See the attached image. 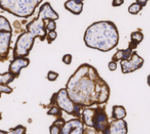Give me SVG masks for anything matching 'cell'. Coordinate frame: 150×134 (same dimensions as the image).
Returning <instances> with one entry per match:
<instances>
[{"instance_id":"cell-15","label":"cell","mask_w":150,"mask_h":134,"mask_svg":"<svg viewBox=\"0 0 150 134\" xmlns=\"http://www.w3.org/2000/svg\"><path fill=\"white\" fill-rule=\"evenodd\" d=\"M64 6L67 11H69L76 16H78L83 11L84 3L79 1V0H67L65 2Z\"/></svg>"},{"instance_id":"cell-21","label":"cell","mask_w":150,"mask_h":134,"mask_svg":"<svg viewBox=\"0 0 150 134\" xmlns=\"http://www.w3.org/2000/svg\"><path fill=\"white\" fill-rule=\"evenodd\" d=\"M131 37V42H134L136 43L137 44H139L142 41H143V39H144V35L141 32H133L130 35Z\"/></svg>"},{"instance_id":"cell-26","label":"cell","mask_w":150,"mask_h":134,"mask_svg":"<svg viewBox=\"0 0 150 134\" xmlns=\"http://www.w3.org/2000/svg\"><path fill=\"white\" fill-rule=\"evenodd\" d=\"M58 77H59V73H57L55 71H49L48 72L47 78L50 80V81H55V80H57Z\"/></svg>"},{"instance_id":"cell-13","label":"cell","mask_w":150,"mask_h":134,"mask_svg":"<svg viewBox=\"0 0 150 134\" xmlns=\"http://www.w3.org/2000/svg\"><path fill=\"white\" fill-rule=\"evenodd\" d=\"M37 17L42 20H53V21H56L59 18V15L54 11V9L52 8V6L49 2L44 3L40 6Z\"/></svg>"},{"instance_id":"cell-30","label":"cell","mask_w":150,"mask_h":134,"mask_svg":"<svg viewBox=\"0 0 150 134\" xmlns=\"http://www.w3.org/2000/svg\"><path fill=\"white\" fill-rule=\"evenodd\" d=\"M123 3H124V0H112V6L114 7L120 6Z\"/></svg>"},{"instance_id":"cell-5","label":"cell","mask_w":150,"mask_h":134,"mask_svg":"<svg viewBox=\"0 0 150 134\" xmlns=\"http://www.w3.org/2000/svg\"><path fill=\"white\" fill-rule=\"evenodd\" d=\"M50 105H57L62 112H66L67 114L73 115L79 119L82 110L85 108V107L76 104L69 98L66 88H61L59 92L53 94L50 99Z\"/></svg>"},{"instance_id":"cell-11","label":"cell","mask_w":150,"mask_h":134,"mask_svg":"<svg viewBox=\"0 0 150 134\" xmlns=\"http://www.w3.org/2000/svg\"><path fill=\"white\" fill-rule=\"evenodd\" d=\"M29 64L30 60L28 58H16L10 62L8 72L15 78H17L20 75L21 70L27 68Z\"/></svg>"},{"instance_id":"cell-6","label":"cell","mask_w":150,"mask_h":134,"mask_svg":"<svg viewBox=\"0 0 150 134\" xmlns=\"http://www.w3.org/2000/svg\"><path fill=\"white\" fill-rule=\"evenodd\" d=\"M35 38L28 32L22 33L17 38L13 50V58H27L30 54Z\"/></svg>"},{"instance_id":"cell-10","label":"cell","mask_w":150,"mask_h":134,"mask_svg":"<svg viewBox=\"0 0 150 134\" xmlns=\"http://www.w3.org/2000/svg\"><path fill=\"white\" fill-rule=\"evenodd\" d=\"M12 33L0 32V61H6L9 58Z\"/></svg>"},{"instance_id":"cell-29","label":"cell","mask_w":150,"mask_h":134,"mask_svg":"<svg viewBox=\"0 0 150 134\" xmlns=\"http://www.w3.org/2000/svg\"><path fill=\"white\" fill-rule=\"evenodd\" d=\"M108 68L111 71H114L117 69V62H114V61H110L108 64Z\"/></svg>"},{"instance_id":"cell-20","label":"cell","mask_w":150,"mask_h":134,"mask_svg":"<svg viewBox=\"0 0 150 134\" xmlns=\"http://www.w3.org/2000/svg\"><path fill=\"white\" fill-rule=\"evenodd\" d=\"M47 114L59 118V117H62V111L57 105H51V108L49 109V111L47 112Z\"/></svg>"},{"instance_id":"cell-18","label":"cell","mask_w":150,"mask_h":134,"mask_svg":"<svg viewBox=\"0 0 150 134\" xmlns=\"http://www.w3.org/2000/svg\"><path fill=\"white\" fill-rule=\"evenodd\" d=\"M65 122H66V121L62 117L57 118V120L50 127V134H59L61 127L63 126Z\"/></svg>"},{"instance_id":"cell-9","label":"cell","mask_w":150,"mask_h":134,"mask_svg":"<svg viewBox=\"0 0 150 134\" xmlns=\"http://www.w3.org/2000/svg\"><path fill=\"white\" fill-rule=\"evenodd\" d=\"M84 124L79 118H74L65 122L59 134H83Z\"/></svg>"},{"instance_id":"cell-24","label":"cell","mask_w":150,"mask_h":134,"mask_svg":"<svg viewBox=\"0 0 150 134\" xmlns=\"http://www.w3.org/2000/svg\"><path fill=\"white\" fill-rule=\"evenodd\" d=\"M45 26H46L47 32L55 31L56 27H57L55 21H53V20H45Z\"/></svg>"},{"instance_id":"cell-23","label":"cell","mask_w":150,"mask_h":134,"mask_svg":"<svg viewBox=\"0 0 150 134\" xmlns=\"http://www.w3.org/2000/svg\"><path fill=\"white\" fill-rule=\"evenodd\" d=\"M142 10V6L137 3H133L129 6V13L131 15H137Z\"/></svg>"},{"instance_id":"cell-33","label":"cell","mask_w":150,"mask_h":134,"mask_svg":"<svg viewBox=\"0 0 150 134\" xmlns=\"http://www.w3.org/2000/svg\"><path fill=\"white\" fill-rule=\"evenodd\" d=\"M0 134H7V131H6V130H0Z\"/></svg>"},{"instance_id":"cell-25","label":"cell","mask_w":150,"mask_h":134,"mask_svg":"<svg viewBox=\"0 0 150 134\" xmlns=\"http://www.w3.org/2000/svg\"><path fill=\"white\" fill-rule=\"evenodd\" d=\"M57 38V33L56 31H50L47 33L46 39L48 40V43H51L53 41H55V39Z\"/></svg>"},{"instance_id":"cell-7","label":"cell","mask_w":150,"mask_h":134,"mask_svg":"<svg viewBox=\"0 0 150 134\" xmlns=\"http://www.w3.org/2000/svg\"><path fill=\"white\" fill-rule=\"evenodd\" d=\"M26 30L34 38L38 37L42 42L46 40L48 32L46 30V26H45V20H42L38 17L34 18L33 21L27 23Z\"/></svg>"},{"instance_id":"cell-17","label":"cell","mask_w":150,"mask_h":134,"mask_svg":"<svg viewBox=\"0 0 150 134\" xmlns=\"http://www.w3.org/2000/svg\"><path fill=\"white\" fill-rule=\"evenodd\" d=\"M127 115V112L125 107L122 105H113L112 111V118L113 120H120L124 119Z\"/></svg>"},{"instance_id":"cell-34","label":"cell","mask_w":150,"mask_h":134,"mask_svg":"<svg viewBox=\"0 0 150 134\" xmlns=\"http://www.w3.org/2000/svg\"><path fill=\"white\" fill-rule=\"evenodd\" d=\"M1 120H2V113L0 112V121H1Z\"/></svg>"},{"instance_id":"cell-4","label":"cell","mask_w":150,"mask_h":134,"mask_svg":"<svg viewBox=\"0 0 150 134\" xmlns=\"http://www.w3.org/2000/svg\"><path fill=\"white\" fill-rule=\"evenodd\" d=\"M42 0H0V8L20 18H28Z\"/></svg>"},{"instance_id":"cell-28","label":"cell","mask_w":150,"mask_h":134,"mask_svg":"<svg viewBox=\"0 0 150 134\" xmlns=\"http://www.w3.org/2000/svg\"><path fill=\"white\" fill-rule=\"evenodd\" d=\"M72 55L71 54H66L63 56L62 58V61L63 63H65L66 65H70L71 62H72Z\"/></svg>"},{"instance_id":"cell-27","label":"cell","mask_w":150,"mask_h":134,"mask_svg":"<svg viewBox=\"0 0 150 134\" xmlns=\"http://www.w3.org/2000/svg\"><path fill=\"white\" fill-rule=\"evenodd\" d=\"M100 131L94 130L93 128L91 127H84V130H83V134H99Z\"/></svg>"},{"instance_id":"cell-8","label":"cell","mask_w":150,"mask_h":134,"mask_svg":"<svg viewBox=\"0 0 150 134\" xmlns=\"http://www.w3.org/2000/svg\"><path fill=\"white\" fill-rule=\"evenodd\" d=\"M144 64V60L138 54V52L133 51L131 57L126 60H120L121 72L123 74L132 73L139 69Z\"/></svg>"},{"instance_id":"cell-16","label":"cell","mask_w":150,"mask_h":134,"mask_svg":"<svg viewBox=\"0 0 150 134\" xmlns=\"http://www.w3.org/2000/svg\"><path fill=\"white\" fill-rule=\"evenodd\" d=\"M133 50L129 48L125 49V50H118L116 51L115 54L112 56V61L117 62V61H120V60H129L131 57Z\"/></svg>"},{"instance_id":"cell-22","label":"cell","mask_w":150,"mask_h":134,"mask_svg":"<svg viewBox=\"0 0 150 134\" xmlns=\"http://www.w3.org/2000/svg\"><path fill=\"white\" fill-rule=\"evenodd\" d=\"M7 134H26V128L23 125H17L7 131Z\"/></svg>"},{"instance_id":"cell-36","label":"cell","mask_w":150,"mask_h":134,"mask_svg":"<svg viewBox=\"0 0 150 134\" xmlns=\"http://www.w3.org/2000/svg\"><path fill=\"white\" fill-rule=\"evenodd\" d=\"M99 134H103V133H102V132H100V133H99Z\"/></svg>"},{"instance_id":"cell-14","label":"cell","mask_w":150,"mask_h":134,"mask_svg":"<svg viewBox=\"0 0 150 134\" xmlns=\"http://www.w3.org/2000/svg\"><path fill=\"white\" fill-rule=\"evenodd\" d=\"M15 79L16 78L8 71L4 74H0V97L2 94H11L13 92V88L9 86V84Z\"/></svg>"},{"instance_id":"cell-3","label":"cell","mask_w":150,"mask_h":134,"mask_svg":"<svg viewBox=\"0 0 150 134\" xmlns=\"http://www.w3.org/2000/svg\"><path fill=\"white\" fill-rule=\"evenodd\" d=\"M80 120L84 125L91 127L103 134H106L109 128V117L106 113L105 107L95 105V107H85L81 112Z\"/></svg>"},{"instance_id":"cell-19","label":"cell","mask_w":150,"mask_h":134,"mask_svg":"<svg viewBox=\"0 0 150 134\" xmlns=\"http://www.w3.org/2000/svg\"><path fill=\"white\" fill-rule=\"evenodd\" d=\"M0 32L12 33V27L9 21L2 16H0Z\"/></svg>"},{"instance_id":"cell-32","label":"cell","mask_w":150,"mask_h":134,"mask_svg":"<svg viewBox=\"0 0 150 134\" xmlns=\"http://www.w3.org/2000/svg\"><path fill=\"white\" fill-rule=\"evenodd\" d=\"M138 45H139V44H137L136 43H134V42H131V41H130V43H129V49H131V50H133L134 49H136V48L138 47Z\"/></svg>"},{"instance_id":"cell-12","label":"cell","mask_w":150,"mask_h":134,"mask_svg":"<svg viewBox=\"0 0 150 134\" xmlns=\"http://www.w3.org/2000/svg\"><path fill=\"white\" fill-rule=\"evenodd\" d=\"M128 125L124 119L113 120L109 124V128L106 134H127Z\"/></svg>"},{"instance_id":"cell-2","label":"cell","mask_w":150,"mask_h":134,"mask_svg":"<svg viewBox=\"0 0 150 134\" xmlns=\"http://www.w3.org/2000/svg\"><path fill=\"white\" fill-rule=\"evenodd\" d=\"M119 32L114 23L99 21L92 23L86 30L84 42L88 48L107 52L119 43Z\"/></svg>"},{"instance_id":"cell-35","label":"cell","mask_w":150,"mask_h":134,"mask_svg":"<svg viewBox=\"0 0 150 134\" xmlns=\"http://www.w3.org/2000/svg\"><path fill=\"white\" fill-rule=\"evenodd\" d=\"M79 1H82V2H83V1H85V0H79Z\"/></svg>"},{"instance_id":"cell-31","label":"cell","mask_w":150,"mask_h":134,"mask_svg":"<svg viewBox=\"0 0 150 134\" xmlns=\"http://www.w3.org/2000/svg\"><path fill=\"white\" fill-rule=\"evenodd\" d=\"M147 2H148V0H137V2H136V3L139 4V6H141L143 7L147 4Z\"/></svg>"},{"instance_id":"cell-1","label":"cell","mask_w":150,"mask_h":134,"mask_svg":"<svg viewBox=\"0 0 150 134\" xmlns=\"http://www.w3.org/2000/svg\"><path fill=\"white\" fill-rule=\"evenodd\" d=\"M69 98L82 107L105 104L110 98V86L90 64L80 65L66 85Z\"/></svg>"}]
</instances>
